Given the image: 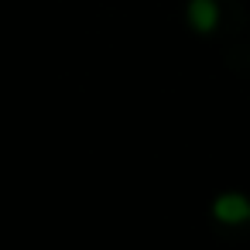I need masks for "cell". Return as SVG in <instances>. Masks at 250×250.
Returning a JSON list of instances; mask_svg holds the SVG:
<instances>
[{"label": "cell", "mask_w": 250, "mask_h": 250, "mask_svg": "<svg viewBox=\"0 0 250 250\" xmlns=\"http://www.w3.org/2000/svg\"><path fill=\"white\" fill-rule=\"evenodd\" d=\"M212 216H216V223H223V226H240V223L250 219V199H247L243 192H223V195H216V202H212Z\"/></svg>", "instance_id": "obj_1"}, {"label": "cell", "mask_w": 250, "mask_h": 250, "mask_svg": "<svg viewBox=\"0 0 250 250\" xmlns=\"http://www.w3.org/2000/svg\"><path fill=\"white\" fill-rule=\"evenodd\" d=\"M185 18H188L192 31L209 35V31H216V24H219V4H216V0H188Z\"/></svg>", "instance_id": "obj_2"}]
</instances>
